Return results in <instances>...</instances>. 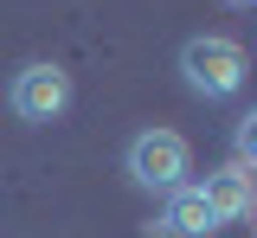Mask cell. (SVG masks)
<instances>
[{
  "mask_svg": "<svg viewBox=\"0 0 257 238\" xmlns=\"http://www.w3.org/2000/svg\"><path fill=\"white\" fill-rule=\"evenodd\" d=\"M161 225H167L174 238H212V232H219V212H212L206 193L187 180L180 193H167V200H161Z\"/></svg>",
  "mask_w": 257,
  "mask_h": 238,
  "instance_id": "5b68a950",
  "label": "cell"
},
{
  "mask_svg": "<svg viewBox=\"0 0 257 238\" xmlns=\"http://www.w3.org/2000/svg\"><path fill=\"white\" fill-rule=\"evenodd\" d=\"M77 97V84H71V71L52 65V58H32V65L13 71V84H7V109L20 116V123H58L64 109Z\"/></svg>",
  "mask_w": 257,
  "mask_h": 238,
  "instance_id": "3957f363",
  "label": "cell"
},
{
  "mask_svg": "<svg viewBox=\"0 0 257 238\" xmlns=\"http://www.w3.org/2000/svg\"><path fill=\"white\" fill-rule=\"evenodd\" d=\"M244 77H251V52L238 45V39L225 33H199L180 45V84H187L193 97L206 103H231L244 90Z\"/></svg>",
  "mask_w": 257,
  "mask_h": 238,
  "instance_id": "6da1fadb",
  "label": "cell"
},
{
  "mask_svg": "<svg viewBox=\"0 0 257 238\" xmlns=\"http://www.w3.org/2000/svg\"><path fill=\"white\" fill-rule=\"evenodd\" d=\"M231 148H238V161L257 174V103L244 109V116H238V129H231Z\"/></svg>",
  "mask_w": 257,
  "mask_h": 238,
  "instance_id": "8992f818",
  "label": "cell"
},
{
  "mask_svg": "<svg viewBox=\"0 0 257 238\" xmlns=\"http://www.w3.org/2000/svg\"><path fill=\"white\" fill-rule=\"evenodd\" d=\"M122 174L142 187V193H180L187 187V174H193V148L187 136H174V129H142V136H128L122 148Z\"/></svg>",
  "mask_w": 257,
  "mask_h": 238,
  "instance_id": "7a4b0ae2",
  "label": "cell"
},
{
  "mask_svg": "<svg viewBox=\"0 0 257 238\" xmlns=\"http://www.w3.org/2000/svg\"><path fill=\"white\" fill-rule=\"evenodd\" d=\"M199 193H206V206L219 212V225H225V219H251V212H257V174L244 168V161H225V168L206 174Z\"/></svg>",
  "mask_w": 257,
  "mask_h": 238,
  "instance_id": "277c9868",
  "label": "cell"
},
{
  "mask_svg": "<svg viewBox=\"0 0 257 238\" xmlns=\"http://www.w3.org/2000/svg\"><path fill=\"white\" fill-rule=\"evenodd\" d=\"M225 7H231V13H257V0H225Z\"/></svg>",
  "mask_w": 257,
  "mask_h": 238,
  "instance_id": "52a82bcc",
  "label": "cell"
}]
</instances>
